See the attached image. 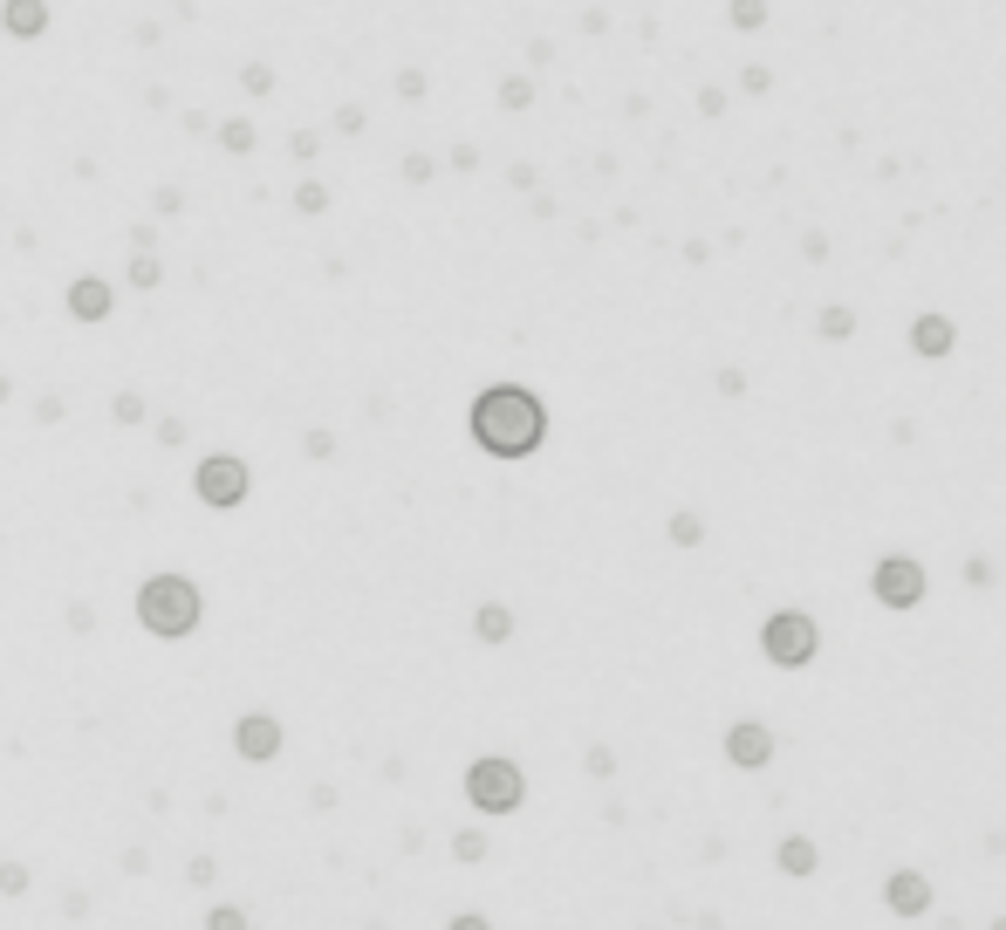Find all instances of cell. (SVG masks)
<instances>
[{"label":"cell","mask_w":1006,"mask_h":930,"mask_svg":"<svg viewBox=\"0 0 1006 930\" xmlns=\"http://www.w3.org/2000/svg\"><path fill=\"white\" fill-rule=\"evenodd\" d=\"M466 800H473V814H521L528 808V773L521 760H507V753H480L466 766Z\"/></svg>","instance_id":"obj_3"},{"label":"cell","mask_w":1006,"mask_h":930,"mask_svg":"<svg viewBox=\"0 0 1006 930\" xmlns=\"http://www.w3.org/2000/svg\"><path fill=\"white\" fill-rule=\"evenodd\" d=\"M8 28L14 35H35L42 28V0H8Z\"/></svg>","instance_id":"obj_16"},{"label":"cell","mask_w":1006,"mask_h":930,"mask_svg":"<svg viewBox=\"0 0 1006 930\" xmlns=\"http://www.w3.org/2000/svg\"><path fill=\"white\" fill-rule=\"evenodd\" d=\"M815 335H821V343H849V335H856V308H821V315H815Z\"/></svg>","instance_id":"obj_14"},{"label":"cell","mask_w":1006,"mask_h":930,"mask_svg":"<svg viewBox=\"0 0 1006 930\" xmlns=\"http://www.w3.org/2000/svg\"><path fill=\"white\" fill-rule=\"evenodd\" d=\"M815 651H821V630H815L808 609H773L767 623H760V657L773 670H808Z\"/></svg>","instance_id":"obj_4"},{"label":"cell","mask_w":1006,"mask_h":930,"mask_svg":"<svg viewBox=\"0 0 1006 930\" xmlns=\"http://www.w3.org/2000/svg\"><path fill=\"white\" fill-rule=\"evenodd\" d=\"M671 548H699V540H706V521H699V513H671Z\"/></svg>","instance_id":"obj_15"},{"label":"cell","mask_w":1006,"mask_h":930,"mask_svg":"<svg viewBox=\"0 0 1006 930\" xmlns=\"http://www.w3.org/2000/svg\"><path fill=\"white\" fill-rule=\"evenodd\" d=\"M138 623L151 630V636H192L199 630V588L186 582V575H151L144 588H138Z\"/></svg>","instance_id":"obj_2"},{"label":"cell","mask_w":1006,"mask_h":930,"mask_svg":"<svg viewBox=\"0 0 1006 930\" xmlns=\"http://www.w3.org/2000/svg\"><path fill=\"white\" fill-rule=\"evenodd\" d=\"M986 930H1006V917H993V923H986Z\"/></svg>","instance_id":"obj_23"},{"label":"cell","mask_w":1006,"mask_h":930,"mask_svg":"<svg viewBox=\"0 0 1006 930\" xmlns=\"http://www.w3.org/2000/svg\"><path fill=\"white\" fill-rule=\"evenodd\" d=\"M192 486H199V500H205V506H240V500H247V465H240V458H226V452H213V458H199Z\"/></svg>","instance_id":"obj_7"},{"label":"cell","mask_w":1006,"mask_h":930,"mask_svg":"<svg viewBox=\"0 0 1006 930\" xmlns=\"http://www.w3.org/2000/svg\"><path fill=\"white\" fill-rule=\"evenodd\" d=\"M466 431H473V445L494 452V458H528V452H541V438H548V410H541V397L521 391V383H494V391L473 397Z\"/></svg>","instance_id":"obj_1"},{"label":"cell","mask_w":1006,"mask_h":930,"mask_svg":"<svg viewBox=\"0 0 1006 930\" xmlns=\"http://www.w3.org/2000/svg\"><path fill=\"white\" fill-rule=\"evenodd\" d=\"M773 869H781V875H802V883H808V875L821 869V848H815L808 835H781V842H773Z\"/></svg>","instance_id":"obj_11"},{"label":"cell","mask_w":1006,"mask_h":930,"mask_svg":"<svg viewBox=\"0 0 1006 930\" xmlns=\"http://www.w3.org/2000/svg\"><path fill=\"white\" fill-rule=\"evenodd\" d=\"M205 930H253V923H247L240 903H213V910H205Z\"/></svg>","instance_id":"obj_17"},{"label":"cell","mask_w":1006,"mask_h":930,"mask_svg":"<svg viewBox=\"0 0 1006 930\" xmlns=\"http://www.w3.org/2000/svg\"><path fill=\"white\" fill-rule=\"evenodd\" d=\"M767 21V0H733V28H760Z\"/></svg>","instance_id":"obj_20"},{"label":"cell","mask_w":1006,"mask_h":930,"mask_svg":"<svg viewBox=\"0 0 1006 930\" xmlns=\"http://www.w3.org/2000/svg\"><path fill=\"white\" fill-rule=\"evenodd\" d=\"M932 903H938V890H932V875L924 869H890L884 875V910L890 917H904V923H918V917H932Z\"/></svg>","instance_id":"obj_6"},{"label":"cell","mask_w":1006,"mask_h":930,"mask_svg":"<svg viewBox=\"0 0 1006 930\" xmlns=\"http://www.w3.org/2000/svg\"><path fill=\"white\" fill-rule=\"evenodd\" d=\"M234 753L253 760V766H268V760L281 753V718H274V712H247L240 726H234Z\"/></svg>","instance_id":"obj_9"},{"label":"cell","mask_w":1006,"mask_h":930,"mask_svg":"<svg viewBox=\"0 0 1006 930\" xmlns=\"http://www.w3.org/2000/svg\"><path fill=\"white\" fill-rule=\"evenodd\" d=\"M446 930H494V917H480V910H459Z\"/></svg>","instance_id":"obj_22"},{"label":"cell","mask_w":1006,"mask_h":930,"mask_svg":"<svg viewBox=\"0 0 1006 930\" xmlns=\"http://www.w3.org/2000/svg\"><path fill=\"white\" fill-rule=\"evenodd\" d=\"M69 315H75V322H103V315H110V288H103L96 274L75 281V288H69Z\"/></svg>","instance_id":"obj_12"},{"label":"cell","mask_w":1006,"mask_h":930,"mask_svg":"<svg viewBox=\"0 0 1006 930\" xmlns=\"http://www.w3.org/2000/svg\"><path fill=\"white\" fill-rule=\"evenodd\" d=\"M473 636H480V643H507V636H513V609H507V603H480Z\"/></svg>","instance_id":"obj_13"},{"label":"cell","mask_w":1006,"mask_h":930,"mask_svg":"<svg viewBox=\"0 0 1006 930\" xmlns=\"http://www.w3.org/2000/svg\"><path fill=\"white\" fill-rule=\"evenodd\" d=\"M869 596L884 603V609H918L924 603V568L911 555H884L869 568Z\"/></svg>","instance_id":"obj_5"},{"label":"cell","mask_w":1006,"mask_h":930,"mask_svg":"<svg viewBox=\"0 0 1006 930\" xmlns=\"http://www.w3.org/2000/svg\"><path fill=\"white\" fill-rule=\"evenodd\" d=\"M452 856H459V862H486V835H480V828H459V835H452Z\"/></svg>","instance_id":"obj_18"},{"label":"cell","mask_w":1006,"mask_h":930,"mask_svg":"<svg viewBox=\"0 0 1006 930\" xmlns=\"http://www.w3.org/2000/svg\"><path fill=\"white\" fill-rule=\"evenodd\" d=\"M719 753H726L739 773H760V766H773V726H760V718H739V726H726Z\"/></svg>","instance_id":"obj_8"},{"label":"cell","mask_w":1006,"mask_h":930,"mask_svg":"<svg viewBox=\"0 0 1006 930\" xmlns=\"http://www.w3.org/2000/svg\"><path fill=\"white\" fill-rule=\"evenodd\" d=\"M589 773H596V780H609V773H616V760H609V746H589Z\"/></svg>","instance_id":"obj_21"},{"label":"cell","mask_w":1006,"mask_h":930,"mask_svg":"<svg viewBox=\"0 0 1006 930\" xmlns=\"http://www.w3.org/2000/svg\"><path fill=\"white\" fill-rule=\"evenodd\" d=\"M951 349H959V322H951V315H918V322H911V356H924V363H945Z\"/></svg>","instance_id":"obj_10"},{"label":"cell","mask_w":1006,"mask_h":930,"mask_svg":"<svg viewBox=\"0 0 1006 930\" xmlns=\"http://www.w3.org/2000/svg\"><path fill=\"white\" fill-rule=\"evenodd\" d=\"M28 862H0V896H28Z\"/></svg>","instance_id":"obj_19"}]
</instances>
